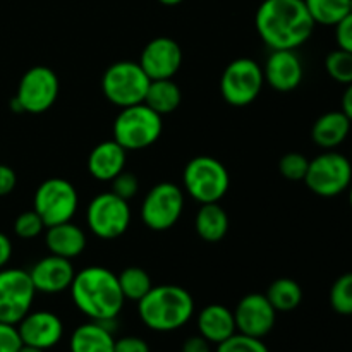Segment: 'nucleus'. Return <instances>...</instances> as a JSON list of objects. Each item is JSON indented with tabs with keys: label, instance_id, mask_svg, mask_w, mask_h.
I'll return each mask as SVG.
<instances>
[{
	"label": "nucleus",
	"instance_id": "nucleus-23",
	"mask_svg": "<svg viewBox=\"0 0 352 352\" xmlns=\"http://www.w3.org/2000/svg\"><path fill=\"white\" fill-rule=\"evenodd\" d=\"M113 346L112 330L93 320L76 327L69 337V352H113Z\"/></svg>",
	"mask_w": 352,
	"mask_h": 352
},
{
	"label": "nucleus",
	"instance_id": "nucleus-12",
	"mask_svg": "<svg viewBox=\"0 0 352 352\" xmlns=\"http://www.w3.org/2000/svg\"><path fill=\"white\" fill-rule=\"evenodd\" d=\"M79 206V195L74 186L62 177H50L34 191L33 210L41 217L45 226L71 222Z\"/></svg>",
	"mask_w": 352,
	"mask_h": 352
},
{
	"label": "nucleus",
	"instance_id": "nucleus-3",
	"mask_svg": "<svg viewBox=\"0 0 352 352\" xmlns=\"http://www.w3.org/2000/svg\"><path fill=\"white\" fill-rule=\"evenodd\" d=\"M138 305V315L153 332H175L195 315V299L188 289L174 284L153 285Z\"/></svg>",
	"mask_w": 352,
	"mask_h": 352
},
{
	"label": "nucleus",
	"instance_id": "nucleus-35",
	"mask_svg": "<svg viewBox=\"0 0 352 352\" xmlns=\"http://www.w3.org/2000/svg\"><path fill=\"white\" fill-rule=\"evenodd\" d=\"M23 347L16 325L0 322V352H19Z\"/></svg>",
	"mask_w": 352,
	"mask_h": 352
},
{
	"label": "nucleus",
	"instance_id": "nucleus-31",
	"mask_svg": "<svg viewBox=\"0 0 352 352\" xmlns=\"http://www.w3.org/2000/svg\"><path fill=\"white\" fill-rule=\"evenodd\" d=\"M309 160L302 153H296V151H291V153H285L284 157L278 162V172L284 179L292 182L305 181L306 172H308Z\"/></svg>",
	"mask_w": 352,
	"mask_h": 352
},
{
	"label": "nucleus",
	"instance_id": "nucleus-18",
	"mask_svg": "<svg viewBox=\"0 0 352 352\" xmlns=\"http://www.w3.org/2000/svg\"><path fill=\"white\" fill-rule=\"evenodd\" d=\"M31 282H33L36 292L41 294H60L69 291L72 280H74L76 270L71 260L48 254L28 270Z\"/></svg>",
	"mask_w": 352,
	"mask_h": 352
},
{
	"label": "nucleus",
	"instance_id": "nucleus-21",
	"mask_svg": "<svg viewBox=\"0 0 352 352\" xmlns=\"http://www.w3.org/2000/svg\"><path fill=\"white\" fill-rule=\"evenodd\" d=\"M196 329L210 344H222L237 332L234 311L223 305H208L196 316Z\"/></svg>",
	"mask_w": 352,
	"mask_h": 352
},
{
	"label": "nucleus",
	"instance_id": "nucleus-5",
	"mask_svg": "<svg viewBox=\"0 0 352 352\" xmlns=\"http://www.w3.org/2000/svg\"><path fill=\"white\" fill-rule=\"evenodd\" d=\"M229 188V170L219 158L199 155L186 164L182 172V189L199 205L219 203Z\"/></svg>",
	"mask_w": 352,
	"mask_h": 352
},
{
	"label": "nucleus",
	"instance_id": "nucleus-9",
	"mask_svg": "<svg viewBox=\"0 0 352 352\" xmlns=\"http://www.w3.org/2000/svg\"><path fill=\"white\" fill-rule=\"evenodd\" d=\"M184 189L174 182H158L144 196L140 208L141 222L155 232L172 229L184 212Z\"/></svg>",
	"mask_w": 352,
	"mask_h": 352
},
{
	"label": "nucleus",
	"instance_id": "nucleus-43",
	"mask_svg": "<svg viewBox=\"0 0 352 352\" xmlns=\"http://www.w3.org/2000/svg\"><path fill=\"white\" fill-rule=\"evenodd\" d=\"M19 352H47L43 349H38V347H31V346H23L19 349Z\"/></svg>",
	"mask_w": 352,
	"mask_h": 352
},
{
	"label": "nucleus",
	"instance_id": "nucleus-39",
	"mask_svg": "<svg viewBox=\"0 0 352 352\" xmlns=\"http://www.w3.org/2000/svg\"><path fill=\"white\" fill-rule=\"evenodd\" d=\"M181 352H212V344L201 336H191L182 342Z\"/></svg>",
	"mask_w": 352,
	"mask_h": 352
},
{
	"label": "nucleus",
	"instance_id": "nucleus-16",
	"mask_svg": "<svg viewBox=\"0 0 352 352\" xmlns=\"http://www.w3.org/2000/svg\"><path fill=\"white\" fill-rule=\"evenodd\" d=\"M16 327L23 346L43 351L54 349L64 337V323L60 316L47 309L30 311Z\"/></svg>",
	"mask_w": 352,
	"mask_h": 352
},
{
	"label": "nucleus",
	"instance_id": "nucleus-1",
	"mask_svg": "<svg viewBox=\"0 0 352 352\" xmlns=\"http://www.w3.org/2000/svg\"><path fill=\"white\" fill-rule=\"evenodd\" d=\"M254 26L270 50H296L311 38L316 24L305 0H263Z\"/></svg>",
	"mask_w": 352,
	"mask_h": 352
},
{
	"label": "nucleus",
	"instance_id": "nucleus-6",
	"mask_svg": "<svg viewBox=\"0 0 352 352\" xmlns=\"http://www.w3.org/2000/svg\"><path fill=\"white\" fill-rule=\"evenodd\" d=\"M151 79L134 60L113 62L102 76V93L112 105L119 109L144 103Z\"/></svg>",
	"mask_w": 352,
	"mask_h": 352
},
{
	"label": "nucleus",
	"instance_id": "nucleus-7",
	"mask_svg": "<svg viewBox=\"0 0 352 352\" xmlns=\"http://www.w3.org/2000/svg\"><path fill=\"white\" fill-rule=\"evenodd\" d=\"M352 182V162L336 150H325L309 160L305 184L322 198H336L349 189Z\"/></svg>",
	"mask_w": 352,
	"mask_h": 352
},
{
	"label": "nucleus",
	"instance_id": "nucleus-45",
	"mask_svg": "<svg viewBox=\"0 0 352 352\" xmlns=\"http://www.w3.org/2000/svg\"><path fill=\"white\" fill-rule=\"evenodd\" d=\"M349 12L352 14V0H351V9H349Z\"/></svg>",
	"mask_w": 352,
	"mask_h": 352
},
{
	"label": "nucleus",
	"instance_id": "nucleus-2",
	"mask_svg": "<svg viewBox=\"0 0 352 352\" xmlns=\"http://www.w3.org/2000/svg\"><path fill=\"white\" fill-rule=\"evenodd\" d=\"M69 292L78 311L93 322L117 320L126 305L117 274L98 265L79 270Z\"/></svg>",
	"mask_w": 352,
	"mask_h": 352
},
{
	"label": "nucleus",
	"instance_id": "nucleus-37",
	"mask_svg": "<svg viewBox=\"0 0 352 352\" xmlns=\"http://www.w3.org/2000/svg\"><path fill=\"white\" fill-rule=\"evenodd\" d=\"M113 352H151L150 346L144 339L136 336H126L116 339V346Z\"/></svg>",
	"mask_w": 352,
	"mask_h": 352
},
{
	"label": "nucleus",
	"instance_id": "nucleus-8",
	"mask_svg": "<svg viewBox=\"0 0 352 352\" xmlns=\"http://www.w3.org/2000/svg\"><path fill=\"white\" fill-rule=\"evenodd\" d=\"M60 82L57 74L47 65H33L19 79L16 96L10 102L14 112L43 113L57 102Z\"/></svg>",
	"mask_w": 352,
	"mask_h": 352
},
{
	"label": "nucleus",
	"instance_id": "nucleus-41",
	"mask_svg": "<svg viewBox=\"0 0 352 352\" xmlns=\"http://www.w3.org/2000/svg\"><path fill=\"white\" fill-rule=\"evenodd\" d=\"M340 107H342V112L349 117V120L352 122V82L346 86V91L342 95V102H340Z\"/></svg>",
	"mask_w": 352,
	"mask_h": 352
},
{
	"label": "nucleus",
	"instance_id": "nucleus-10",
	"mask_svg": "<svg viewBox=\"0 0 352 352\" xmlns=\"http://www.w3.org/2000/svg\"><path fill=\"white\" fill-rule=\"evenodd\" d=\"M129 201L105 191L96 195L86 208V223L93 236L103 241H112L124 236L131 226Z\"/></svg>",
	"mask_w": 352,
	"mask_h": 352
},
{
	"label": "nucleus",
	"instance_id": "nucleus-22",
	"mask_svg": "<svg viewBox=\"0 0 352 352\" xmlns=\"http://www.w3.org/2000/svg\"><path fill=\"white\" fill-rule=\"evenodd\" d=\"M352 122L342 110H332L315 120L311 127V140L322 150H336L347 140Z\"/></svg>",
	"mask_w": 352,
	"mask_h": 352
},
{
	"label": "nucleus",
	"instance_id": "nucleus-33",
	"mask_svg": "<svg viewBox=\"0 0 352 352\" xmlns=\"http://www.w3.org/2000/svg\"><path fill=\"white\" fill-rule=\"evenodd\" d=\"M217 352H270L263 339L236 332L232 337L217 346Z\"/></svg>",
	"mask_w": 352,
	"mask_h": 352
},
{
	"label": "nucleus",
	"instance_id": "nucleus-27",
	"mask_svg": "<svg viewBox=\"0 0 352 352\" xmlns=\"http://www.w3.org/2000/svg\"><path fill=\"white\" fill-rule=\"evenodd\" d=\"M315 24L336 26L349 14L351 0H305Z\"/></svg>",
	"mask_w": 352,
	"mask_h": 352
},
{
	"label": "nucleus",
	"instance_id": "nucleus-29",
	"mask_svg": "<svg viewBox=\"0 0 352 352\" xmlns=\"http://www.w3.org/2000/svg\"><path fill=\"white\" fill-rule=\"evenodd\" d=\"M325 71L336 82L347 86L352 82V54L351 52L336 50L325 57Z\"/></svg>",
	"mask_w": 352,
	"mask_h": 352
},
{
	"label": "nucleus",
	"instance_id": "nucleus-15",
	"mask_svg": "<svg viewBox=\"0 0 352 352\" xmlns=\"http://www.w3.org/2000/svg\"><path fill=\"white\" fill-rule=\"evenodd\" d=\"M138 62L151 81L172 79L182 65L181 45L168 36H157L144 45Z\"/></svg>",
	"mask_w": 352,
	"mask_h": 352
},
{
	"label": "nucleus",
	"instance_id": "nucleus-34",
	"mask_svg": "<svg viewBox=\"0 0 352 352\" xmlns=\"http://www.w3.org/2000/svg\"><path fill=\"white\" fill-rule=\"evenodd\" d=\"M110 182H112V189L110 191L116 192L117 196H120L126 201L133 199L138 195V191H140V181H138V177L133 172L122 170Z\"/></svg>",
	"mask_w": 352,
	"mask_h": 352
},
{
	"label": "nucleus",
	"instance_id": "nucleus-32",
	"mask_svg": "<svg viewBox=\"0 0 352 352\" xmlns=\"http://www.w3.org/2000/svg\"><path fill=\"white\" fill-rule=\"evenodd\" d=\"M47 229L41 217L38 215L34 210H28V212L19 213L14 220V234L21 239H34L40 236L43 230Z\"/></svg>",
	"mask_w": 352,
	"mask_h": 352
},
{
	"label": "nucleus",
	"instance_id": "nucleus-26",
	"mask_svg": "<svg viewBox=\"0 0 352 352\" xmlns=\"http://www.w3.org/2000/svg\"><path fill=\"white\" fill-rule=\"evenodd\" d=\"M270 305L274 306L277 313L294 311L302 301V289L296 280L287 277L277 278L268 285L265 292Z\"/></svg>",
	"mask_w": 352,
	"mask_h": 352
},
{
	"label": "nucleus",
	"instance_id": "nucleus-20",
	"mask_svg": "<svg viewBox=\"0 0 352 352\" xmlns=\"http://www.w3.org/2000/svg\"><path fill=\"white\" fill-rule=\"evenodd\" d=\"M86 244H88V239H86L85 230L72 223V220L45 229V246H47L48 253L55 254V256L72 261L79 254H82Z\"/></svg>",
	"mask_w": 352,
	"mask_h": 352
},
{
	"label": "nucleus",
	"instance_id": "nucleus-30",
	"mask_svg": "<svg viewBox=\"0 0 352 352\" xmlns=\"http://www.w3.org/2000/svg\"><path fill=\"white\" fill-rule=\"evenodd\" d=\"M330 306L337 315L352 316V272L344 274L330 289Z\"/></svg>",
	"mask_w": 352,
	"mask_h": 352
},
{
	"label": "nucleus",
	"instance_id": "nucleus-4",
	"mask_svg": "<svg viewBox=\"0 0 352 352\" xmlns=\"http://www.w3.org/2000/svg\"><path fill=\"white\" fill-rule=\"evenodd\" d=\"M164 120L160 113L151 110L146 103L120 109L112 126L117 143L126 151H141L153 146L162 136Z\"/></svg>",
	"mask_w": 352,
	"mask_h": 352
},
{
	"label": "nucleus",
	"instance_id": "nucleus-17",
	"mask_svg": "<svg viewBox=\"0 0 352 352\" xmlns=\"http://www.w3.org/2000/svg\"><path fill=\"white\" fill-rule=\"evenodd\" d=\"M263 78L278 93L294 91L305 78V65L296 50H272L263 65Z\"/></svg>",
	"mask_w": 352,
	"mask_h": 352
},
{
	"label": "nucleus",
	"instance_id": "nucleus-19",
	"mask_svg": "<svg viewBox=\"0 0 352 352\" xmlns=\"http://www.w3.org/2000/svg\"><path fill=\"white\" fill-rule=\"evenodd\" d=\"M126 162L127 151L116 140H107L89 151L86 167L93 179L100 182H110L120 172L126 170Z\"/></svg>",
	"mask_w": 352,
	"mask_h": 352
},
{
	"label": "nucleus",
	"instance_id": "nucleus-11",
	"mask_svg": "<svg viewBox=\"0 0 352 352\" xmlns=\"http://www.w3.org/2000/svg\"><path fill=\"white\" fill-rule=\"evenodd\" d=\"M263 67L250 57L227 64L220 78V93L230 107H248L263 89Z\"/></svg>",
	"mask_w": 352,
	"mask_h": 352
},
{
	"label": "nucleus",
	"instance_id": "nucleus-44",
	"mask_svg": "<svg viewBox=\"0 0 352 352\" xmlns=\"http://www.w3.org/2000/svg\"><path fill=\"white\" fill-rule=\"evenodd\" d=\"M347 191H349V205L352 208V182H351V186H349V189H347Z\"/></svg>",
	"mask_w": 352,
	"mask_h": 352
},
{
	"label": "nucleus",
	"instance_id": "nucleus-38",
	"mask_svg": "<svg viewBox=\"0 0 352 352\" xmlns=\"http://www.w3.org/2000/svg\"><path fill=\"white\" fill-rule=\"evenodd\" d=\"M16 184L17 175L14 172V168H10L9 165L0 164V198L10 195L16 189Z\"/></svg>",
	"mask_w": 352,
	"mask_h": 352
},
{
	"label": "nucleus",
	"instance_id": "nucleus-13",
	"mask_svg": "<svg viewBox=\"0 0 352 352\" xmlns=\"http://www.w3.org/2000/svg\"><path fill=\"white\" fill-rule=\"evenodd\" d=\"M36 296L30 274L23 268L0 270V322L17 325L31 311Z\"/></svg>",
	"mask_w": 352,
	"mask_h": 352
},
{
	"label": "nucleus",
	"instance_id": "nucleus-28",
	"mask_svg": "<svg viewBox=\"0 0 352 352\" xmlns=\"http://www.w3.org/2000/svg\"><path fill=\"white\" fill-rule=\"evenodd\" d=\"M119 278L120 291H122L126 301L138 302L141 298L148 294L153 284H151V277L144 268L140 267H127L117 275Z\"/></svg>",
	"mask_w": 352,
	"mask_h": 352
},
{
	"label": "nucleus",
	"instance_id": "nucleus-36",
	"mask_svg": "<svg viewBox=\"0 0 352 352\" xmlns=\"http://www.w3.org/2000/svg\"><path fill=\"white\" fill-rule=\"evenodd\" d=\"M336 41L340 50L351 52L352 54V14H347L344 19L336 24Z\"/></svg>",
	"mask_w": 352,
	"mask_h": 352
},
{
	"label": "nucleus",
	"instance_id": "nucleus-40",
	"mask_svg": "<svg viewBox=\"0 0 352 352\" xmlns=\"http://www.w3.org/2000/svg\"><path fill=\"white\" fill-rule=\"evenodd\" d=\"M10 258H12V241L9 239V236L0 232V270L7 267Z\"/></svg>",
	"mask_w": 352,
	"mask_h": 352
},
{
	"label": "nucleus",
	"instance_id": "nucleus-24",
	"mask_svg": "<svg viewBox=\"0 0 352 352\" xmlns=\"http://www.w3.org/2000/svg\"><path fill=\"white\" fill-rule=\"evenodd\" d=\"M195 230L206 243H219L229 232V215L219 203H205L196 213Z\"/></svg>",
	"mask_w": 352,
	"mask_h": 352
},
{
	"label": "nucleus",
	"instance_id": "nucleus-46",
	"mask_svg": "<svg viewBox=\"0 0 352 352\" xmlns=\"http://www.w3.org/2000/svg\"><path fill=\"white\" fill-rule=\"evenodd\" d=\"M351 162H352V148H351Z\"/></svg>",
	"mask_w": 352,
	"mask_h": 352
},
{
	"label": "nucleus",
	"instance_id": "nucleus-25",
	"mask_svg": "<svg viewBox=\"0 0 352 352\" xmlns=\"http://www.w3.org/2000/svg\"><path fill=\"white\" fill-rule=\"evenodd\" d=\"M182 102L181 88L172 79H157V81L150 82L146 96H144V103L160 113L162 117L167 113L175 112Z\"/></svg>",
	"mask_w": 352,
	"mask_h": 352
},
{
	"label": "nucleus",
	"instance_id": "nucleus-14",
	"mask_svg": "<svg viewBox=\"0 0 352 352\" xmlns=\"http://www.w3.org/2000/svg\"><path fill=\"white\" fill-rule=\"evenodd\" d=\"M236 329L244 336L265 339L274 330L277 322V311L265 294H246L241 298L234 309Z\"/></svg>",
	"mask_w": 352,
	"mask_h": 352
},
{
	"label": "nucleus",
	"instance_id": "nucleus-42",
	"mask_svg": "<svg viewBox=\"0 0 352 352\" xmlns=\"http://www.w3.org/2000/svg\"><path fill=\"white\" fill-rule=\"evenodd\" d=\"M158 2H160L162 6L174 7V6H179V3H182V2H184V0H158Z\"/></svg>",
	"mask_w": 352,
	"mask_h": 352
}]
</instances>
